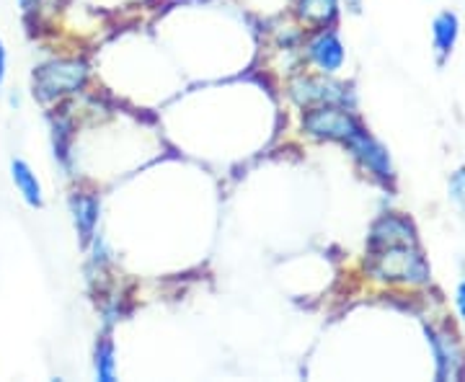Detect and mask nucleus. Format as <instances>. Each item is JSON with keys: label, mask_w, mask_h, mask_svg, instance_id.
Listing matches in <instances>:
<instances>
[{"label": "nucleus", "mask_w": 465, "mask_h": 382, "mask_svg": "<svg viewBox=\"0 0 465 382\" xmlns=\"http://www.w3.org/2000/svg\"><path fill=\"white\" fill-rule=\"evenodd\" d=\"M88 65L81 60H52L34 70V96L39 101H54L84 88Z\"/></svg>", "instance_id": "f257e3e1"}, {"label": "nucleus", "mask_w": 465, "mask_h": 382, "mask_svg": "<svg viewBox=\"0 0 465 382\" xmlns=\"http://www.w3.org/2000/svg\"><path fill=\"white\" fill-rule=\"evenodd\" d=\"M372 274L388 282L421 284L430 277V266L411 246H391L375 253Z\"/></svg>", "instance_id": "f03ea898"}, {"label": "nucleus", "mask_w": 465, "mask_h": 382, "mask_svg": "<svg viewBox=\"0 0 465 382\" xmlns=\"http://www.w3.org/2000/svg\"><path fill=\"white\" fill-rule=\"evenodd\" d=\"M302 127L305 132H311L313 137L321 140H341L349 142L357 132H362L360 122L351 117L344 109H336V106H318L311 109L305 119H302Z\"/></svg>", "instance_id": "7ed1b4c3"}, {"label": "nucleus", "mask_w": 465, "mask_h": 382, "mask_svg": "<svg viewBox=\"0 0 465 382\" xmlns=\"http://www.w3.org/2000/svg\"><path fill=\"white\" fill-rule=\"evenodd\" d=\"M351 152L365 163L372 173H378L381 179H391L393 176V168H391V158H388V150L382 148L378 140H372L370 134L362 130L357 132L351 140L347 142Z\"/></svg>", "instance_id": "20e7f679"}, {"label": "nucleus", "mask_w": 465, "mask_h": 382, "mask_svg": "<svg viewBox=\"0 0 465 382\" xmlns=\"http://www.w3.org/2000/svg\"><path fill=\"white\" fill-rule=\"evenodd\" d=\"M370 246L375 250L391 249V246H414V228H411V222H406L401 217H382L372 228Z\"/></svg>", "instance_id": "39448f33"}, {"label": "nucleus", "mask_w": 465, "mask_h": 382, "mask_svg": "<svg viewBox=\"0 0 465 382\" xmlns=\"http://www.w3.org/2000/svg\"><path fill=\"white\" fill-rule=\"evenodd\" d=\"M434 357H437V377L440 380H455L465 372V362L460 349L455 347L452 336H434Z\"/></svg>", "instance_id": "423d86ee"}, {"label": "nucleus", "mask_w": 465, "mask_h": 382, "mask_svg": "<svg viewBox=\"0 0 465 382\" xmlns=\"http://www.w3.org/2000/svg\"><path fill=\"white\" fill-rule=\"evenodd\" d=\"M308 54L326 73H336L339 67L344 65V47H341L339 36L331 32L318 34L316 39L311 42V47H308Z\"/></svg>", "instance_id": "0eeeda50"}, {"label": "nucleus", "mask_w": 465, "mask_h": 382, "mask_svg": "<svg viewBox=\"0 0 465 382\" xmlns=\"http://www.w3.org/2000/svg\"><path fill=\"white\" fill-rule=\"evenodd\" d=\"M73 215H75V225H78V233L84 238V243L91 240L96 220H99V201L88 197V194L73 197Z\"/></svg>", "instance_id": "6e6552de"}, {"label": "nucleus", "mask_w": 465, "mask_h": 382, "mask_svg": "<svg viewBox=\"0 0 465 382\" xmlns=\"http://www.w3.org/2000/svg\"><path fill=\"white\" fill-rule=\"evenodd\" d=\"M11 173H14V183L18 186L21 197L29 201L32 207H42V186L36 181L34 171L24 161H14L11 163Z\"/></svg>", "instance_id": "1a4fd4ad"}, {"label": "nucleus", "mask_w": 465, "mask_h": 382, "mask_svg": "<svg viewBox=\"0 0 465 382\" xmlns=\"http://www.w3.org/2000/svg\"><path fill=\"white\" fill-rule=\"evenodd\" d=\"M455 39H458V16L455 14H440L434 18V44L440 57H448L452 47H455Z\"/></svg>", "instance_id": "9d476101"}, {"label": "nucleus", "mask_w": 465, "mask_h": 382, "mask_svg": "<svg viewBox=\"0 0 465 382\" xmlns=\"http://www.w3.org/2000/svg\"><path fill=\"white\" fill-rule=\"evenodd\" d=\"M339 0H298L300 18L311 24H329L336 16Z\"/></svg>", "instance_id": "9b49d317"}, {"label": "nucleus", "mask_w": 465, "mask_h": 382, "mask_svg": "<svg viewBox=\"0 0 465 382\" xmlns=\"http://www.w3.org/2000/svg\"><path fill=\"white\" fill-rule=\"evenodd\" d=\"M96 375L104 382H112L116 377L114 344L112 341H104L99 349H96Z\"/></svg>", "instance_id": "f8f14e48"}, {"label": "nucleus", "mask_w": 465, "mask_h": 382, "mask_svg": "<svg viewBox=\"0 0 465 382\" xmlns=\"http://www.w3.org/2000/svg\"><path fill=\"white\" fill-rule=\"evenodd\" d=\"M450 200L458 207V212L465 217V168L452 173V179H450Z\"/></svg>", "instance_id": "ddd939ff"}, {"label": "nucleus", "mask_w": 465, "mask_h": 382, "mask_svg": "<svg viewBox=\"0 0 465 382\" xmlns=\"http://www.w3.org/2000/svg\"><path fill=\"white\" fill-rule=\"evenodd\" d=\"M458 308H460V316L465 318V282L458 287Z\"/></svg>", "instance_id": "4468645a"}, {"label": "nucleus", "mask_w": 465, "mask_h": 382, "mask_svg": "<svg viewBox=\"0 0 465 382\" xmlns=\"http://www.w3.org/2000/svg\"><path fill=\"white\" fill-rule=\"evenodd\" d=\"M5 78V50H3V42H0V85Z\"/></svg>", "instance_id": "2eb2a0df"}, {"label": "nucleus", "mask_w": 465, "mask_h": 382, "mask_svg": "<svg viewBox=\"0 0 465 382\" xmlns=\"http://www.w3.org/2000/svg\"><path fill=\"white\" fill-rule=\"evenodd\" d=\"M34 3H36V0H21V5H24V8H32Z\"/></svg>", "instance_id": "dca6fc26"}]
</instances>
